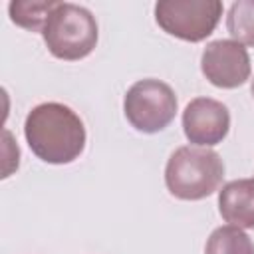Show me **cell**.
Returning <instances> with one entry per match:
<instances>
[{"label": "cell", "mask_w": 254, "mask_h": 254, "mask_svg": "<svg viewBox=\"0 0 254 254\" xmlns=\"http://www.w3.org/2000/svg\"><path fill=\"white\" fill-rule=\"evenodd\" d=\"M24 137L30 151L44 163H73L85 149V125L67 105L46 101L26 115Z\"/></svg>", "instance_id": "1"}, {"label": "cell", "mask_w": 254, "mask_h": 254, "mask_svg": "<svg viewBox=\"0 0 254 254\" xmlns=\"http://www.w3.org/2000/svg\"><path fill=\"white\" fill-rule=\"evenodd\" d=\"M224 179L220 155L208 147L185 145L171 153L165 167L167 190L181 200H202L216 192Z\"/></svg>", "instance_id": "2"}, {"label": "cell", "mask_w": 254, "mask_h": 254, "mask_svg": "<svg viewBox=\"0 0 254 254\" xmlns=\"http://www.w3.org/2000/svg\"><path fill=\"white\" fill-rule=\"evenodd\" d=\"M42 38L54 58L77 62L95 50L99 30L95 16L87 8L71 2H58L48 16Z\"/></svg>", "instance_id": "3"}, {"label": "cell", "mask_w": 254, "mask_h": 254, "mask_svg": "<svg viewBox=\"0 0 254 254\" xmlns=\"http://www.w3.org/2000/svg\"><path fill=\"white\" fill-rule=\"evenodd\" d=\"M177 95L173 87L161 79H139L123 97V113L139 133H159L171 125L177 115Z\"/></svg>", "instance_id": "4"}, {"label": "cell", "mask_w": 254, "mask_h": 254, "mask_svg": "<svg viewBox=\"0 0 254 254\" xmlns=\"http://www.w3.org/2000/svg\"><path fill=\"white\" fill-rule=\"evenodd\" d=\"M222 10L220 0H159L155 4V22L169 36L196 44L214 32Z\"/></svg>", "instance_id": "5"}, {"label": "cell", "mask_w": 254, "mask_h": 254, "mask_svg": "<svg viewBox=\"0 0 254 254\" xmlns=\"http://www.w3.org/2000/svg\"><path fill=\"white\" fill-rule=\"evenodd\" d=\"M200 71L214 87L236 89L250 79L248 50L234 40H214L202 50Z\"/></svg>", "instance_id": "6"}, {"label": "cell", "mask_w": 254, "mask_h": 254, "mask_svg": "<svg viewBox=\"0 0 254 254\" xmlns=\"http://www.w3.org/2000/svg\"><path fill=\"white\" fill-rule=\"evenodd\" d=\"M230 129L228 107L212 97H194L183 111V131L196 147H214L224 141Z\"/></svg>", "instance_id": "7"}, {"label": "cell", "mask_w": 254, "mask_h": 254, "mask_svg": "<svg viewBox=\"0 0 254 254\" xmlns=\"http://www.w3.org/2000/svg\"><path fill=\"white\" fill-rule=\"evenodd\" d=\"M218 212L224 222L242 230L254 228V179H236L218 190Z\"/></svg>", "instance_id": "8"}, {"label": "cell", "mask_w": 254, "mask_h": 254, "mask_svg": "<svg viewBox=\"0 0 254 254\" xmlns=\"http://www.w3.org/2000/svg\"><path fill=\"white\" fill-rule=\"evenodd\" d=\"M204 254H254V242L242 228L224 224L210 232Z\"/></svg>", "instance_id": "9"}, {"label": "cell", "mask_w": 254, "mask_h": 254, "mask_svg": "<svg viewBox=\"0 0 254 254\" xmlns=\"http://www.w3.org/2000/svg\"><path fill=\"white\" fill-rule=\"evenodd\" d=\"M56 4V0H12L8 4V14L16 26L30 32H42Z\"/></svg>", "instance_id": "10"}, {"label": "cell", "mask_w": 254, "mask_h": 254, "mask_svg": "<svg viewBox=\"0 0 254 254\" xmlns=\"http://www.w3.org/2000/svg\"><path fill=\"white\" fill-rule=\"evenodd\" d=\"M226 30L234 42L254 48V0H238L228 8Z\"/></svg>", "instance_id": "11"}, {"label": "cell", "mask_w": 254, "mask_h": 254, "mask_svg": "<svg viewBox=\"0 0 254 254\" xmlns=\"http://www.w3.org/2000/svg\"><path fill=\"white\" fill-rule=\"evenodd\" d=\"M250 91H252V97H254V79H252V85H250Z\"/></svg>", "instance_id": "12"}]
</instances>
